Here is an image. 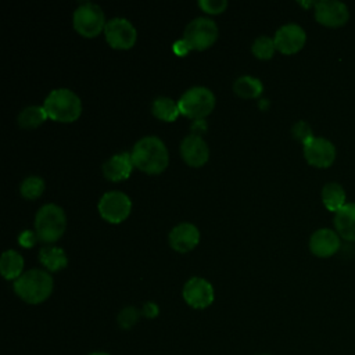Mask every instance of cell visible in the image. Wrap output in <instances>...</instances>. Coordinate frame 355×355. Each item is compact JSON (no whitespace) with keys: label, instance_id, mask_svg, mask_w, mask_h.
<instances>
[{"label":"cell","instance_id":"cell-1","mask_svg":"<svg viewBox=\"0 0 355 355\" xmlns=\"http://www.w3.org/2000/svg\"><path fill=\"white\" fill-rule=\"evenodd\" d=\"M130 155L133 165L147 173H159L166 168L169 161L166 146L158 136H144L139 139Z\"/></svg>","mask_w":355,"mask_h":355},{"label":"cell","instance_id":"cell-2","mask_svg":"<svg viewBox=\"0 0 355 355\" xmlns=\"http://www.w3.org/2000/svg\"><path fill=\"white\" fill-rule=\"evenodd\" d=\"M14 290L25 302L39 304L51 294L53 277L47 270L33 268L14 280Z\"/></svg>","mask_w":355,"mask_h":355},{"label":"cell","instance_id":"cell-3","mask_svg":"<svg viewBox=\"0 0 355 355\" xmlns=\"http://www.w3.org/2000/svg\"><path fill=\"white\" fill-rule=\"evenodd\" d=\"M47 115L60 122H72L82 112V101L79 96L67 87L51 90L43 104Z\"/></svg>","mask_w":355,"mask_h":355},{"label":"cell","instance_id":"cell-4","mask_svg":"<svg viewBox=\"0 0 355 355\" xmlns=\"http://www.w3.org/2000/svg\"><path fill=\"white\" fill-rule=\"evenodd\" d=\"M67 226V216L64 209L54 204L49 202L42 205L35 215V232L37 239L43 243H51L58 240Z\"/></svg>","mask_w":355,"mask_h":355},{"label":"cell","instance_id":"cell-5","mask_svg":"<svg viewBox=\"0 0 355 355\" xmlns=\"http://www.w3.org/2000/svg\"><path fill=\"white\" fill-rule=\"evenodd\" d=\"M178 105L183 115L201 119L214 110L215 96L211 89L205 86H193L180 96Z\"/></svg>","mask_w":355,"mask_h":355},{"label":"cell","instance_id":"cell-6","mask_svg":"<svg viewBox=\"0 0 355 355\" xmlns=\"http://www.w3.org/2000/svg\"><path fill=\"white\" fill-rule=\"evenodd\" d=\"M72 21L75 29L87 37L98 35L105 26V18L101 7L90 1L82 3L75 8Z\"/></svg>","mask_w":355,"mask_h":355},{"label":"cell","instance_id":"cell-7","mask_svg":"<svg viewBox=\"0 0 355 355\" xmlns=\"http://www.w3.org/2000/svg\"><path fill=\"white\" fill-rule=\"evenodd\" d=\"M218 37V26L208 17H197L191 19L183 32V39L191 49L204 50L209 47Z\"/></svg>","mask_w":355,"mask_h":355},{"label":"cell","instance_id":"cell-8","mask_svg":"<svg viewBox=\"0 0 355 355\" xmlns=\"http://www.w3.org/2000/svg\"><path fill=\"white\" fill-rule=\"evenodd\" d=\"M97 207L100 215L105 220L111 223H118L129 215L132 201L126 193L119 190H111L100 197Z\"/></svg>","mask_w":355,"mask_h":355},{"label":"cell","instance_id":"cell-9","mask_svg":"<svg viewBox=\"0 0 355 355\" xmlns=\"http://www.w3.org/2000/svg\"><path fill=\"white\" fill-rule=\"evenodd\" d=\"M104 33L108 44L115 49L132 47L137 36L133 24L123 17H115L108 19L104 26Z\"/></svg>","mask_w":355,"mask_h":355},{"label":"cell","instance_id":"cell-10","mask_svg":"<svg viewBox=\"0 0 355 355\" xmlns=\"http://www.w3.org/2000/svg\"><path fill=\"white\" fill-rule=\"evenodd\" d=\"M304 155L311 165L327 168L336 158V147L330 140L313 136L304 143Z\"/></svg>","mask_w":355,"mask_h":355},{"label":"cell","instance_id":"cell-11","mask_svg":"<svg viewBox=\"0 0 355 355\" xmlns=\"http://www.w3.org/2000/svg\"><path fill=\"white\" fill-rule=\"evenodd\" d=\"M183 298L193 308H207L214 301V287L204 277L194 276L184 283Z\"/></svg>","mask_w":355,"mask_h":355},{"label":"cell","instance_id":"cell-12","mask_svg":"<svg viewBox=\"0 0 355 355\" xmlns=\"http://www.w3.org/2000/svg\"><path fill=\"white\" fill-rule=\"evenodd\" d=\"M273 40L279 51L284 54H293V53H297L305 44L306 35L302 26L294 22H288L282 25L276 31Z\"/></svg>","mask_w":355,"mask_h":355},{"label":"cell","instance_id":"cell-13","mask_svg":"<svg viewBox=\"0 0 355 355\" xmlns=\"http://www.w3.org/2000/svg\"><path fill=\"white\" fill-rule=\"evenodd\" d=\"M315 18L326 26H341L349 18L348 7L337 0H322L315 3Z\"/></svg>","mask_w":355,"mask_h":355},{"label":"cell","instance_id":"cell-14","mask_svg":"<svg viewBox=\"0 0 355 355\" xmlns=\"http://www.w3.org/2000/svg\"><path fill=\"white\" fill-rule=\"evenodd\" d=\"M180 154L189 165L201 166L209 157V148L200 135L190 133L180 143Z\"/></svg>","mask_w":355,"mask_h":355},{"label":"cell","instance_id":"cell-15","mask_svg":"<svg viewBox=\"0 0 355 355\" xmlns=\"http://www.w3.org/2000/svg\"><path fill=\"white\" fill-rule=\"evenodd\" d=\"M168 239L172 248L180 252H186L197 245L200 240V230L190 222H182L172 227Z\"/></svg>","mask_w":355,"mask_h":355},{"label":"cell","instance_id":"cell-16","mask_svg":"<svg viewBox=\"0 0 355 355\" xmlns=\"http://www.w3.org/2000/svg\"><path fill=\"white\" fill-rule=\"evenodd\" d=\"M309 248L318 257H331L340 248V237L331 229H318L309 239Z\"/></svg>","mask_w":355,"mask_h":355},{"label":"cell","instance_id":"cell-17","mask_svg":"<svg viewBox=\"0 0 355 355\" xmlns=\"http://www.w3.org/2000/svg\"><path fill=\"white\" fill-rule=\"evenodd\" d=\"M133 168L132 155L128 151L116 153L103 164V173L108 180L118 182L126 179Z\"/></svg>","mask_w":355,"mask_h":355},{"label":"cell","instance_id":"cell-18","mask_svg":"<svg viewBox=\"0 0 355 355\" xmlns=\"http://www.w3.org/2000/svg\"><path fill=\"white\" fill-rule=\"evenodd\" d=\"M334 226L341 237L348 241H355V202L345 204L336 212Z\"/></svg>","mask_w":355,"mask_h":355},{"label":"cell","instance_id":"cell-19","mask_svg":"<svg viewBox=\"0 0 355 355\" xmlns=\"http://www.w3.org/2000/svg\"><path fill=\"white\" fill-rule=\"evenodd\" d=\"M24 258L15 250H6L0 258V272L6 279H17L24 272Z\"/></svg>","mask_w":355,"mask_h":355},{"label":"cell","instance_id":"cell-20","mask_svg":"<svg viewBox=\"0 0 355 355\" xmlns=\"http://www.w3.org/2000/svg\"><path fill=\"white\" fill-rule=\"evenodd\" d=\"M39 259L49 270H60L67 266L68 258L62 248L54 245H44L39 251Z\"/></svg>","mask_w":355,"mask_h":355},{"label":"cell","instance_id":"cell-21","mask_svg":"<svg viewBox=\"0 0 355 355\" xmlns=\"http://www.w3.org/2000/svg\"><path fill=\"white\" fill-rule=\"evenodd\" d=\"M322 200L329 211H340L345 205V191L341 184L336 182L326 183L322 189Z\"/></svg>","mask_w":355,"mask_h":355},{"label":"cell","instance_id":"cell-22","mask_svg":"<svg viewBox=\"0 0 355 355\" xmlns=\"http://www.w3.org/2000/svg\"><path fill=\"white\" fill-rule=\"evenodd\" d=\"M262 82L251 75H241L233 82V90L244 98H255L262 93Z\"/></svg>","mask_w":355,"mask_h":355},{"label":"cell","instance_id":"cell-23","mask_svg":"<svg viewBox=\"0 0 355 355\" xmlns=\"http://www.w3.org/2000/svg\"><path fill=\"white\" fill-rule=\"evenodd\" d=\"M151 111L157 118L162 121H173L180 112L178 103H175L171 97L166 96L155 97L151 104Z\"/></svg>","mask_w":355,"mask_h":355},{"label":"cell","instance_id":"cell-24","mask_svg":"<svg viewBox=\"0 0 355 355\" xmlns=\"http://www.w3.org/2000/svg\"><path fill=\"white\" fill-rule=\"evenodd\" d=\"M47 112L43 105H28L18 114V123L21 128L32 129L39 126L47 118Z\"/></svg>","mask_w":355,"mask_h":355},{"label":"cell","instance_id":"cell-25","mask_svg":"<svg viewBox=\"0 0 355 355\" xmlns=\"http://www.w3.org/2000/svg\"><path fill=\"white\" fill-rule=\"evenodd\" d=\"M19 190L25 198H29V200L37 198L44 190V180L40 176L31 175L22 180Z\"/></svg>","mask_w":355,"mask_h":355},{"label":"cell","instance_id":"cell-26","mask_svg":"<svg viewBox=\"0 0 355 355\" xmlns=\"http://www.w3.org/2000/svg\"><path fill=\"white\" fill-rule=\"evenodd\" d=\"M275 40L266 35H261L258 36L254 42H252V46H251V50L254 53V55H257L258 58H262V60H268L275 53Z\"/></svg>","mask_w":355,"mask_h":355},{"label":"cell","instance_id":"cell-27","mask_svg":"<svg viewBox=\"0 0 355 355\" xmlns=\"http://www.w3.org/2000/svg\"><path fill=\"white\" fill-rule=\"evenodd\" d=\"M140 318V312L135 306H125L119 313H118V323L122 329H130L132 326L136 324V322Z\"/></svg>","mask_w":355,"mask_h":355},{"label":"cell","instance_id":"cell-28","mask_svg":"<svg viewBox=\"0 0 355 355\" xmlns=\"http://www.w3.org/2000/svg\"><path fill=\"white\" fill-rule=\"evenodd\" d=\"M291 133H293V136H294L297 140H301L302 143H305V141H308L311 137H313V136H312V129H311V126L308 125V122H305V121H298V122H295V123L293 125V128H291Z\"/></svg>","mask_w":355,"mask_h":355},{"label":"cell","instance_id":"cell-29","mask_svg":"<svg viewBox=\"0 0 355 355\" xmlns=\"http://www.w3.org/2000/svg\"><path fill=\"white\" fill-rule=\"evenodd\" d=\"M198 6H200L205 12L218 14V12H222V11L226 8L227 1H226V0H200V1H198Z\"/></svg>","mask_w":355,"mask_h":355},{"label":"cell","instance_id":"cell-30","mask_svg":"<svg viewBox=\"0 0 355 355\" xmlns=\"http://www.w3.org/2000/svg\"><path fill=\"white\" fill-rule=\"evenodd\" d=\"M36 239H37L36 232L29 230V229H26V230L21 232V233H19V236H18V241H19V244H21V245H24V247H32V245L35 244Z\"/></svg>","mask_w":355,"mask_h":355},{"label":"cell","instance_id":"cell-31","mask_svg":"<svg viewBox=\"0 0 355 355\" xmlns=\"http://www.w3.org/2000/svg\"><path fill=\"white\" fill-rule=\"evenodd\" d=\"M158 312H159V309H158V305L155 304V302H151V301H148V302H146L144 305H143V315L144 316H147V318H155L157 315H158Z\"/></svg>","mask_w":355,"mask_h":355},{"label":"cell","instance_id":"cell-32","mask_svg":"<svg viewBox=\"0 0 355 355\" xmlns=\"http://www.w3.org/2000/svg\"><path fill=\"white\" fill-rule=\"evenodd\" d=\"M189 50H191V47L189 46V43L184 39H180L173 43V51L179 55H184Z\"/></svg>","mask_w":355,"mask_h":355},{"label":"cell","instance_id":"cell-33","mask_svg":"<svg viewBox=\"0 0 355 355\" xmlns=\"http://www.w3.org/2000/svg\"><path fill=\"white\" fill-rule=\"evenodd\" d=\"M89 355H110V354H107V352H92Z\"/></svg>","mask_w":355,"mask_h":355}]
</instances>
